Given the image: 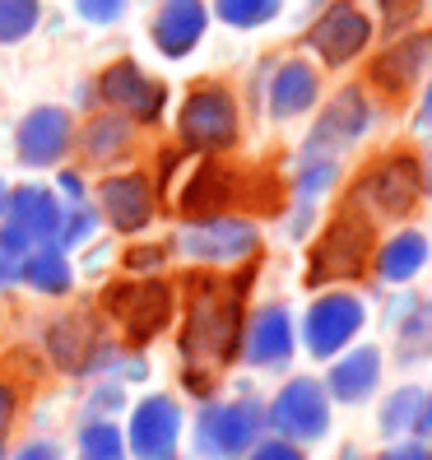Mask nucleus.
<instances>
[{
	"mask_svg": "<svg viewBox=\"0 0 432 460\" xmlns=\"http://www.w3.org/2000/svg\"><path fill=\"white\" fill-rule=\"evenodd\" d=\"M186 284V326H181V376L196 395H209L228 372L242 344V303H247V275H191Z\"/></svg>",
	"mask_w": 432,
	"mask_h": 460,
	"instance_id": "nucleus-1",
	"label": "nucleus"
},
{
	"mask_svg": "<svg viewBox=\"0 0 432 460\" xmlns=\"http://www.w3.org/2000/svg\"><path fill=\"white\" fill-rule=\"evenodd\" d=\"M372 247H376V233H372V219L363 209H339L335 219L326 224V233L316 237V247L307 256V284L321 288V284H339V279H358L367 261H372Z\"/></svg>",
	"mask_w": 432,
	"mask_h": 460,
	"instance_id": "nucleus-2",
	"label": "nucleus"
},
{
	"mask_svg": "<svg viewBox=\"0 0 432 460\" xmlns=\"http://www.w3.org/2000/svg\"><path fill=\"white\" fill-rule=\"evenodd\" d=\"M419 191H423L419 158L414 154H386V158H376V164L363 168V177L348 191V205L382 214V219H404L419 205Z\"/></svg>",
	"mask_w": 432,
	"mask_h": 460,
	"instance_id": "nucleus-3",
	"label": "nucleus"
},
{
	"mask_svg": "<svg viewBox=\"0 0 432 460\" xmlns=\"http://www.w3.org/2000/svg\"><path fill=\"white\" fill-rule=\"evenodd\" d=\"M265 428V404L260 400H214L196 419V451L205 460H242Z\"/></svg>",
	"mask_w": 432,
	"mask_h": 460,
	"instance_id": "nucleus-4",
	"label": "nucleus"
},
{
	"mask_svg": "<svg viewBox=\"0 0 432 460\" xmlns=\"http://www.w3.org/2000/svg\"><path fill=\"white\" fill-rule=\"evenodd\" d=\"M172 284L163 279H135V284H107L102 288V312L121 326L130 344H149L158 331L172 321Z\"/></svg>",
	"mask_w": 432,
	"mask_h": 460,
	"instance_id": "nucleus-5",
	"label": "nucleus"
},
{
	"mask_svg": "<svg viewBox=\"0 0 432 460\" xmlns=\"http://www.w3.org/2000/svg\"><path fill=\"white\" fill-rule=\"evenodd\" d=\"M177 135L186 149H200V154H219L237 145V102L224 84H200L191 89V98L181 102V117H177Z\"/></svg>",
	"mask_w": 432,
	"mask_h": 460,
	"instance_id": "nucleus-6",
	"label": "nucleus"
},
{
	"mask_svg": "<svg viewBox=\"0 0 432 460\" xmlns=\"http://www.w3.org/2000/svg\"><path fill=\"white\" fill-rule=\"evenodd\" d=\"M265 423L284 432L288 442H316L326 438L331 428V395L321 382H312V376H293V382L275 395V404L265 410Z\"/></svg>",
	"mask_w": 432,
	"mask_h": 460,
	"instance_id": "nucleus-7",
	"label": "nucleus"
},
{
	"mask_svg": "<svg viewBox=\"0 0 432 460\" xmlns=\"http://www.w3.org/2000/svg\"><path fill=\"white\" fill-rule=\"evenodd\" d=\"M177 247L191 261H219V265H237L256 256L260 237L247 219H228V214H214V219H191L177 233Z\"/></svg>",
	"mask_w": 432,
	"mask_h": 460,
	"instance_id": "nucleus-8",
	"label": "nucleus"
},
{
	"mask_svg": "<svg viewBox=\"0 0 432 460\" xmlns=\"http://www.w3.org/2000/svg\"><path fill=\"white\" fill-rule=\"evenodd\" d=\"M363 303L354 293H326L316 297L303 316V340H307V354L312 358H335L339 349L363 331Z\"/></svg>",
	"mask_w": 432,
	"mask_h": 460,
	"instance_id": "nucleus-9",
	"label": "nucleus"
},
{
	"mask_svg": "<svg viewBox=\"0 0 432 460\" xmlns=\"http://www.w3.org/2000/svg\"><path fill=\"white\" fill-rule=\"evenodd\" d=\"M367 42H372V19L358 5H348V0L326 5V10H321V19L312 23V33H307V47L326 66H344V61L363 57Z\"/></svg>",
	"mask_w": 432,
	"mask_h": 460,
	"instance_id": "nucleus-10",
	"label": "nucleus"
},
{
	"mask_svg": "<svg viewBox=\"0 0 432 460\" xmlns=\"http://www.w3.org/2000/svg\"><path fill=\"white\" fill-rule=\"evenodd\" d=\"M98 93L117 107L121 117L140 121V126H154L158 117H163V102H168V89L158 84V79H149L135 61H112L102 70L98 79Z\"/></svg>",
	"mask_w": 432,
	"mask_h": 460,
	"instance_id": "nucleus-11",
	"label": "nucleus"
},
{
	"mask_svg": "<svg viewBox=\"0 0 432 460\" xmlns=\"http://www.w3.org/2000/svg\"><path fill=\"white\" fill-rule=\"evenodd\" d=\"M363 130H367V98H363V89H339L326 102L321 121L312 126L303 158H335L344 145H354Z\"/></svg>",
	"mask_w": 432,
	"mask_h": 460,
	"instance_id": "nucleus-12",
	"label": "nucleus"
},
{
	"mask_svg": "<svg viewBox=\"0 0 432 460\" xmlns=\"http://www.w3.org/2000/svg\"><path fill=\"white\" fill-rule=\"evenodd\" d=\"M181 442V404L172 395H149L130 414V451L140 460H172Z\"/></svg>",
	"mask_w": 432,
	"mask_h": 460,
	"instance_id": "nucleus-13",
	"label": "nucleus"
},
{
	"mask_svg": "<svg viewBox=\"0 0 432 460\" xmlns=\"http://www.w3.org/2000/svg\"><path fill=\"white\" fill-rule=\"evenodd\" d=\"M19 158L29 168H51L61 164L66 149L75 145V126H70V112L66 107H33L29 117L19 121Z\"/></svg>",
	"mask_w": 432,
	"mask_h": 460,
	"instance_id": "nucleus-14",
	"label": "nucleus"
},
{
	"mask_svg": "<svg viewBox=\"0 0 432 460\" xmlns=\"http://www.w3.org/2000/svg\"><path fill=\"white\" fill-rule=\"evenodd\" d=\"M47 354L57 358L61 372H89L98 363H107V349H102V335L93 326L89 312H70L61 316L57 326L47 331Z\"/></svg>",
	"mask_w": 432,
	"mask_h": 460,
	"instance_id": "nucleus-15",
	"label": "nucleus"
},
{
	"mask_svg": "<svg viewBox=\"0 0 432 460\" xmlns=\"http://www.w3.org/2000/svg\"><path fill=\"white\" fill-rule=\"evenodd\" d=\"M233 205H247V181H242L233 168H219V164H205L191 172L181 191V214L186 219H214Z\"/></svg>",
	"mask_w": 432,
	"mask_h": 460,
	"instance_id": "nucleus-16",
	"label": "nucleus"
},
{
	"mask_svg": "<svg viewBox=\"0 0 432 460\" xmlns=\"http://www.w3.org/2000/svg\"><path fill=\"white\" fill-rule=\"evenodd\" d=\"M205 29H209V10L200 5V0H168V5L154 14L149 38H154V47L163 51L168 61H181V57H191V51L200 47Z\"/></svg>",
	"mask_w": 432,
	"mask_h": 460,
	"instance_id": "nucleus-17",
	"label": "nucleus"
},
{
	"mask_svg": "<svg viewBox=\"0 0 432 460\" xmlns=\"http://www.w3.org/2000/svg\"><path fill=\"white\" fill-rule=\"evenodd\" d=\"M428 66H432V29L410 33V38H400L395 47H386L382 57L372 61V84L386 89L391 98H400V93H410L419 84V75Z\"/></svg>",
	"mask_w": 432,
	"mask_h": 460,
	"instance_id": "nucleus-18",
	"label": "nucleus"
},
{
	"mask_svg": "<svg viewBox=\"0 0 432 460\" xmlns=\"http://www.w3.org/2000/svg\"><path fill=\"white\" fill-rule=\"evenodd\" d=\"M98 205L107 214V224L117 233H140L154 219V186L140 172H121V177H107L98 186Z\"/></svg>",
	"mask_w": 432,
	"mask_h": 460,
	"instance_id": "nucleus-19",
	"label": "nucleus"
},
{
	"mask_svg": "<svg viewBox=\"0 0 432 460\" xmlns=\"http://www.w3.org/2000/svg\"><path fill=\"white\" fill-rule=\"evenodd\" d=\"M5 214L19 233H29L33 242H57V228L66 219L61 200L47 191V186H14L5 191Z\"/></svg>",
	"mask_w": 432,
	"mask_h": 460,
	"instance_id": "nucleus-20",
	"label": "nucleus"
},
{
	"mask_svg": "<svg viewBox=\"0 0 432 460\" xmlns=\"http://www.w3.org/2000/svg\"><path fill=\"white\" fill-rule=\"evenodd\" d=\"M293 358V316L288 307H260L247 331V363L251 367H284Z\"/></svg>",
	"mask_w": 432,
	"mask_h": 460,
	"instance_id": "nucleus-21",
	"label": "nucleus"
},
{
	"mask_svg": "<svg viewBox=\"0 0 432 460\" xmlns=\"http://www.w3.org/2000/svg\"><path fill=\"white\" fill-rule=\"evenodd\" d=\"M316 93H321L316 70H312L307 61H284V66L275 70V79H269V112H275L279 121L303 117L307 107L316 102Z\"/></svg>",
	"mask_w": 432,
	"mask_h": 460,
	"instance_id": "nucleus-22",
	"label": "nucleus"
},
{
	"mask_svg": "<svg viewBox=\"0 0 432 460\" xmlns=\"http://www.w3.org/2000/svg\"><path fill=\"white\" fill-rule=\"evenodd\" d=\"M376 382H382V354H376V349H354V354L335 358L326 386L344 404H363L376 391Z\"/></svg>",
	"mask_w": 432,
	"mask_h": 460,
	"instance_id": "nucleus-23",
	"label": "nucleus"
},
{
	"mask_svg": "<svg viewBox=\"0 0 432 460\" xmlns=\"http://www.w3.org/2000/svg\"><path fill=\"white\" fill-rule=\"evenodd\" d=\"M19 279L38 288V293H66L70 288V261H66V247H57V242H33L29 256L19 261Z\"/></svg>",
	"mask_w": 432,
	"mask_h": 460,
	"instance_id": "nucleus-24",
	"label": "nucleus"
},
{
	"mask_svg": "<svg viewBox=\"0 0 432 460\" xmlns=\"http://www.w3.org/2000/svg\"><path fill=\"white\" fill-rule=\"evenodd\" d=\"M428 265V237L423 233H395L382 256H376V275H382L386 284H404V279H414L419 270Z\"/></svg>",
	"mask_w": 432,
	"mask_h": 460,
	"instance_id": "nucleus-25",
	"label": "nucleus"
},
{
	"mask_svg": "<svg viewBox=\"0 0 432 460\" xmlns=\"http://www.w3.org/2000/svg\"><path fill=\"white\" fill-rule=\"evenodd\" d=\"M84 158H93V164H112V158L130 145V121L121 112H107V117H93L84 126Z\"/></svg>",
	"mask_w": 432,
	"mask_h": 460,
	"instance_id": "nucleus-26",
	"label": "nucleus"
},
{
	"mask_svg": "<svg viewBox=\"0 0 432 460\" xmlns=\"http://www.w3.org/2000/svg\"><path fill=\"white\" fill-rule=\"evenodd\" d=\"M79 460H126L121 428L107 419H89L79 428Z\"/></svg>",
	"mask_w": 432,
	"mask_h": 460,
	"instance_id": "nucleus-27",
	"label": "nucleus"
},
{
	"mask_svg": "<svg viewBox=\"0 0 432 460\" xmlns=\"http://www.w3.org/2000/svg\"><path fill=\"white\" fill-rule=\"evenodd\" d=\"M284 10V0H214V14H219L228 29H260Z\"/></svg>",
	"mask_w": 432,
	"mask_h": 460,
	"instance_id": "nucleus-28",
	"label": "nucleus"
},
{
	"mask_svg": "<svg viewBox=\"0 0 432 460\" xmlns=\"http://www.w3.org/2000/svg\"><path fill=\"white\" fill-rule=\"evenodd\" d=\"M419 410H423V391H419V386H400V391L382 404V432H386V438H400V432H414Z\"/></svg>",
	"mask_w": 432,
	"mask_h": 460,
	"instance_id": "nucleus-29",
	"label": "nucleus"
},
{
	"mask_svg": "<svg viewBox=\"0 0 432 460\" xmlns=\"http://www.w3.org/2000/svg\"><path fill=\"white\" fill-rule=\"evenodd\" d=\"M42 19V0H0V42H23Z\"/></svg>",
	"mask_w": 432,
	"mask_h": 460,
	"instance_id": "nucleus-30",
	"label": "nucleus"
},
{
	"mask_svg": "<svg viewBox=\"0 0 432 460\" xmlns=\"http://www.w3.org/2000/svg\"><path fill=\"white\" fill-rule=\"evenodd\" d=\"M98 233V209H89L84 200H75V209H66V219L57 228V247H79Z\"/></svg>",
	"mask_w": 432,
	"mask_h": 460,
	"instance_id": "nucleus-31",
	"label": "nucleus"
},
{
	"mask_svg": "<svg viewBox=\"0 0 432 460\" xmlns=\"http://www.w3.org/2000/svg\"><path fill=\"white\" fill-rule=\"evenodd\" d=\"M335 177H339V164H335V158H303L298 191L312 200V196H321V191H331V186H335Z\"/></svg>",
	"mask_w": 432,
	"mask_h": 460,
	"instance_id": "nucleus-32",
	"label": "nucleus"
},
{
	"mask_svg": "<svg viewBox=\"0 0 432 460\" xmlns=\"http://www.w3.org/2000/svg\"><path fill=\"white\" fill-rule=\"evenodd\" d=\"M75 10L84 23H117L126 14V0H75Z\"/></svg>",
	"mask_w": 432,
	"mask_h": 460,
	"instance_id": "nucleus-33",
	"label": "nucleus"
},
{
	"mask_svg": "<svg viewBox=\"0 0 432 460\" xmlns=\"http://www.w3.org/2000/svg\"><path fill=\"white\" fill-rule=\"evenodd\" d=\"M376 5H382V23H386V29H404L410 19H419L423 0H376Z\"/></svg>",
	"mask_w": 432,
	"mask_h": 460,
	"instance_id": "nucleus-34",
	"label": "nucleus"
},
{
	"mask_svg": "<svg viewBox=\"0 0 432 460\" xmlns=\"http://www.w3.org/2000/svg\"><path fill=\"white\" fill-rule=\"evenodd\" d=\"M247 460H303V451L293 447L288 438H269V442H256L247 451Z\"/></svg>",
	"mask_w": 432,
	"mask_h": 460,
	"instance_id": "nucleus-35",
	"label": "nucleus"
},
{
	"mask_svg": "<svg viewBox=\"0 0 432 460\" xmlns=\"http://www.w3.org/2000/svg\"><path fill=\"white\" fill-rule=\"evenodd\" d=\"M0 247H5L14 261H23V256H29V247H33V237H29V233H19L14 224H5V228H0Z\"/></svg>",
	"mask_w": 432,
	"mask_h": 460,
	"instance_id": "nucleus-36",
	"label": "nucleus"
},
{
	"mask_svg": "<svg viewBox=\"0 0 432 460\" xmlns=\"http://www.w3.org/2000/svg\"><path fill=\"white\" fill-rule=\"evenodd\" d=\"M14 386H0V460H5V432H10V419H14Z\"/></svg>",
	"mask_w": 432,
	"mask_h": 460,
	"instance_id": "nucleus-37",
	"label": "nucleus"
},
{
	"mask_svg": "<svg viewBox=\"0 0 432 460\" xmlns=\"http://www.w3.org/2000/svg\"><path fill=\"white\" fill-rule=\"evenodd\" d=\"M10 460H61V447L57 442H29V447H19Z\"/></svg>",
	"mask_w": 432,
	"mask_h": 460,
	"instance_id": "nucleus-38",
	"label": "nucleus"
},
{
	"mask_svg": "<svg viewBox=\"0 0 432 460\" xmlns=\"http://www.w3.org/2000/svg\"><path fill=\"white\" fill-rule=\"evenodd\" d=\"M163 256H168L163 247H140V252L126 256V265H130V270H154V265H163Z\"/></svg>",
	"mask_w": 432,
	"mask_h": 460,
	"instance_id": "nucleus-39",
	"label": "nucleus"
},
{
	"mask_svg": "<svg viewBox=\"0 0 432 460\" xmlns=\"http://www.w3.org/2000/svg\"><path fill=\"white\" fill-rule=\"evenodd\" d=\"M382 460H432V451L419 447V442H404V447H391Z\"/></svg>",
	"mask_w": 432,
	"mask_h": 460,
	"instance_id": "nucleus-40",
	"label": "nucleus"
},
{
	"mask_svg": "<svg viewBox=\"0 0 432 460\" xmlns=\"http://www.w3.org/2000/svg\"><path fill=\"white\" fill-rule=\"evenodd\" d=\"M14 279H19V261H14L5 247H0V288H10Z\"/></svg>",
	"mask_w": 432,
	"mask_h": 460,
	"instance_id": "nucleus-41",
	"label": "nucleus"
},
{
	"mask_svg": "<svg viewBox=\"0 0 432 460\" xmlns=\"http://www.w3.org/2000/svg\"><path fill=\"white\" fill-rule=\"evenodd\" d=\"M61 191L70 200H84V181H79V172H61Z\"/></svg>",
	"mask_w": 432,
	"mask_h": 460,
	"instance_id": "nucleus-42",
	"label": "nucleus"
},
{
	"mask_svg": "<svg viewBox=\"0 0 432 460\" xmlns=\"http://www.w3.org/2000/svg\"><path fill=\"white\" fill-rule=\"evenodd\" d=\"M414 432H432V395H423V410H419V423Z\"/></svg>",
	"mask_w": 432,
	"mask_h": 460,
	"instance_id": "nucleus-43",
	"label": "nucleus"
},
{
	"mask_svg": "<svg viewBox=\"0 0 432 460\" xmlns=\"http://www.w3.org/2000/svg\"><path fill=\"white\" fill-rule=\"evenodd\" d=\"M419 177H423V191L432 196V149H428V154L419 158Z\"/></svg>",
	"mask_w": 432,
	"mask_h": 460,
	"instance_id": "nucleus-44",
	"label": "nucleus"
},
{
	"mask_svg": "<svg viewBox=\"0 0 432 460\" xmlns=\"http://www.w3.org/2000/svg\"><path fill=\"white\" fill-rule=\"evenodd\" d=\"M117 400H121V391H112V386H107V391H98V410H117Z\"/></svg>",
	"mask_w": 432,
	"mask_h": 460,
	"instance_id": "nucleus-45",
	"label": "nucleus"
},
{
	"mask_svg": "<svg viewBox=\"0 0 432 460\" xmlns=\"http://www.w3.org/2000/svg\"><path fill=\"white\" fill-rule=\"evenodd\" d=\"M419 126H432V84H428V93L419 102Z\"/></svg>",
	"mask_w": 432,
	"mask_h": 460,
	"instance_id": "nucleus-46",
	"label": "nucleus"
},
{
	"mask_svg": "<svg viewBox=\"0 0 432 460\" xmlns=\"http://www.w3.org/2000/svg\"><path fill=\"white\" fill-rule=\"evenodd\" d=\"M339 460H367V456H363V451H354V447H348V451H344Z\"/></svg>",
	"mask_w": 432,
	"mask_h": 460,
	"instance_id": "nucleus-47",
	"label": "nucleus"
},
{
	"mask_svg": "<svg viewBox=\"0 0 432 460\" xmlns=\"http://www.w3.org/2000/svg\"><path fill=\"white\" fill-rule=\"evenodd\" d=\"M0 214H5V181H0Z\"/></svg>",
	"mask_w": 432,
	"mask_h": 460,
	"instance_id": "nucleus-48",
	"label": "nucleus"
}]
</instances>
